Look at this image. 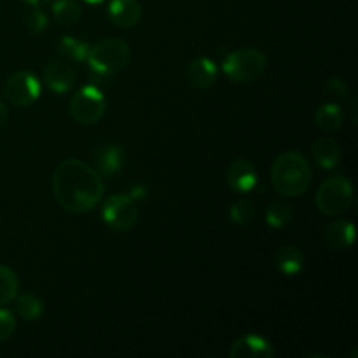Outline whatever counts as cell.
Segmentation results:
<instances>
[{"instance_id":"cell-26","label":"cell","mask_w":358,"mask_h":358,"mask_svg":"<svg viewBox=\"0 0 358 358\" xmlns=\"http://www.w3.org/2000/svg\"><path fill=\"white\" fill-rule=\"evenodd\" d=\"M14 331H16V318L13 311L0 308V343L7 341L14 334Z\"/></svg>"},{"instance_id":"cell-4","label":"cell","mask_w":358,"mask_h":358,"mask_svg":"<svg viewBox=\"0 0 358 358\" xmlns=\"http://www.w3.org/2000/svg\"><path fill=\"white\" fill-rule=\"evenodd\" d=\"M268 58L257 48H241L229 52L222 62V72L233 83H254L264 73Z\"/></svg>"},{"instance_id":"cell-30","label":"cell","mask_w":358,"mask_h":358,"mask_svg":"<svg viewBox=\"0 0 358 358\" xmlns=\"http://www.w3.org/2000/svg\"><path fill=\"white\" fill-rule=\"evenodd\" d=\"M83 2L93 3V6H96V3H101V2H103V0H83Z\"/></svg>"},{"instance_id":"cell-5","label":"cell","mask_w":358,"mask_h":358,"mask_svg":"<svg viewBox=\"0 0 358 358\" xmlns=\"http://www.w3.org/2000/svg\"><path fill=\"white\" fill-rule=\"evenodd\" d=\"M317 208L324 215H343L353 203V185L346 177H331L324 180L315 196Z\"/></svg>"},{"instance_id":"cell-17","label":"cell","mask_w":358,"mask_h":358,"mask_svg":"<svg viewBox=\"0 0 358 358\" xmlns=\"http://www.w3.org/2000/svg\"><path fill=\"white\" fill-rule=\"evenodd\" d=\"M313 159L324 170H334L341 161V147L332 136H320L313 143Z\"/></svg>"},{"instance_id":"cell-27","label":"cell","mask_w":358,"mask_h":358,"mask_svg":"<svg viewBox=\"0 0 358 358\" xmlns=\"http://www.w3.org/2000/svg\"><path fill=\"white\" fill-rule=\"evenodd\" d=\"M325 93H327L329 96L336 98V100H346L350 94L348 84L343 79H339V77H332V79H329L327 84H325Z\"/></svg>"},{"instance_id":"cell-8","label":"cell","mask_w":358,"mask_h":358,"mask_svg":"<svg viewBox=\"0 0 358 358\" xmlns=\"http://www.w3.org/2000/svg\"><path fill=\"white\" fill-rule=\"evenodd\" d=\"M41 80L28 70L13 73L3 84V96L16 107H30L41 96Z\"/></svg>"},{"instance_id":"cell-2","label":"cell","mask_w":358,"mask_h":358,"mask_svg":"<svg viewBox=\"0 0 358 358\" xmlns=\"http://www.w3.org/2000/svg\"><path fill=\"white\" fill-rule=\"evenodd\" d=\"M269 177L276 192L287 198H297L308 191L313 171L303 154L297 150H287L273 161Z\"/></svg>"},{"instance_id":"cell-25","label":"cell","mask_w":358,"mask_h":358,"mask_svg":"<svg viewBox=\"0 0 358 358\" xmlns=\"http://www.w3.org/2000/svg\"><path fill=\"white\" fill-rule=\"evenodd\" d=\"M24 27L30 34H41L48 27V16L42 13L38 7H34L31 10H28L27 16H24Z\"/></svg>"},{"instance_id":"cell-12","label":"cell","mask_w":358,"mask_h":358,"mask_svg":"<svg viewBox=\"0 0 358 358\" xmlns=\"http://www.w3.org/2000/svg\"><path fill=\"white\" fill-rule=\"evenodd\" d=\"M185 79L194 90H208L217 80V65L210 58H196L185 70Z\"/></svg>"},{"instance_id":"cell-20","label":"cell","mask_w":358,"mask_h":358,"mask_svg":"<svg viewBox=\"0 0 358 358\" xmlns=\"http://www.w3.org/2000/svg\"><path fill=\"white\" fill-rule=\"evenodd\" d=\"M294 219V208L285 201H273L266 208V222L273 229H282L289 226Z\"/></svg>"},{"instance_id":"cell-3","label":"cell","mask_w":358,"mask_h":358,"mask_svg":"<svg viewBox=\"0 0 358 358\" xmlns=\"http://www.w3.org/2000/svg\"><path fill=\"white\" fill-rule=\"evenodd\" d=\"M131 59V48L121 38H103L90 45L86 63L98 77H110L128 66Z\"/></svg>"},{"instance_id":"cell-18","label":"cell","mask_w":358,"mask_h":358,"mask_svg":"<svg viewBox=\"0 0 358 358\" xmlns=\"http://www.w3.org/2000/svg\"><path fill=\"white\" fill-rule=\"evenodd\" d=\"M345 122V112L338 103H324L315 112V124L320 131L334 133L341 129Z\"/></svg>"},{"instance_id":"cell-23","label":"cell","mask_w":358,"mask_h":358,"mask_svg":"<svg viewBox=\"0 0 358 358\" xmlns=\"http://www.w3.org/2000/svg\"><path fill=\"white\" fill-rule=\"evenodd\" d=\"M20 290V280L9 266L0 264V306L14 303Z\"/></svg>"},{"instance_id":"cell-11","label":"cell","mask_w":358,"mask_h":358,"mask_svg":"<svg viewBox=\"0 0 358 358\" xmlns=\"http://www.w3.org/2000/svg\"><path fill=\"white\" fill-rule=\"evenodd\" d=\"M76 70L66 65L62 59H52L44 69V83L45 86L56 94L69 93L76 86Z\"/></svg>"},{"instance_id":"cell-29","label":"cell","mask_w":358,"mask_h":358,"mask_svg":"<svg viewBox=\"0 0 358 358\" xmlns=\"http://www.w3.org/2000/svg\"><path fill=\"white\" fill-rule=\"evenodd\" d=\"M24 2L30 3V6H34V7H42V6H45V3L52 2V0H24Z\"/></svg>"},{"instance_id":"cell-24","label":"cell","mask_w":358,"mask_h":358,"mask_svg":"<svg viewBox=\"0 0 358 358\" xmlns=\"http://www.w3.org/2000/svg\"><path fill=\"white\" fill-rule=\"evenodd\" d=\"M254 215L255 206L254 201H250V199H240L229 208V219L236 226H247V224L252 222Z\"/></svg>"},{"instance_id":"cell-6","label":"cell","mask_w":358,"mask_h":358,"mask_svg":"<svg viewBox=\"0 0 358 358\" xmlns=\"http://www.w3.org/2000/svg\"><path fill=\"white\" fill-rule=\"evenodd\" d=\"M107 112L103 93L93 84L80 87L70 100V115L79 124H96Z\"/></svg>"},{"instance_id":"cell-22","label":"cell","mask_w":358,"mask_h":358,"mask_svg":"<svg viewBox=\"0 0 358 358\" xmlns=\"http://www.w3.org/2000/svg\"><path fill=\"white\" fill-rule=\"evenodd\" d=\"M14 303H16V313L27 322L38 320L42 313H44V303L37 296H34V294L16 296Z\"/></svg>"},{"instance_id":"cell-7","label":"cell","mask_w":358,"mask_h":358,"mask_svg":"<svg viewBox=\"0 0 358 358\" xmlns=\"http://www.w3.org/2000/svg\"><path fill=\"white\" fill-rule=\"evenodd\" d=\"M101 217L110 229L117 231V233H126L138 222L136 201L128 194L108 196L101 208Z\"/></svg>"},{"instance_id":"cell-21","label":"cell","mask_w":358,"mask_h":358,"mask_svg":"<svg viewBox=\"0 0 358 358\" xmlns=\"http://www.w3.org/2000/svg\"><path fill=\"white\" fill-rule=\"evenodd\" d=\"M51 10L58 24H73L83 17V10L76 0H55Z\"/></svg>"},{"instance_id":"cell-14","label":"cell","mask_w":358,"mask_h":358,"mask_svg":"<svg viewBox=\"0 0 358 358\" xmlns=\"http://www.w3.org/2000/svg\"><path fill=\"white\" fill-rule=\"evenodd\" d=\"M355 226L348 220H334L324 229V243L332 250H346L355 243Z\"/></svg>"},{"instance_id":"cell-13","label":"cell","mask_w":358,"mask_h":358,"mask_svg":"<svg viewBox=\"0 0 358 358\" xmlns=\"http://www.w3.org/2000/svg\"><path fill=\"white\" fill-rule=\"evenodd\" d=\"M107 13L114 24L121 28H131L142 17V6L138 0H110Z\"/></svg>"},{"instance_id":"cell-28","label":"cell","mask_w":358,"mask_h":358,"mask_svg":"<svg viewBox=\"0 0 358 358\" xmlns=\"http://www.w3.org/2000/svg\"><path fill=\"white\" fill-rule=\"evenodd\" d=\"M7 115H9V110H7V107H6V103H3V101H0V126L6 124Z\"/></svg>"},{"instance_id":"cell-16","label":"cell","mask_w":358,"mask_h":358,"mask_svg":"<svg viewBox=\"0 0 358 358\" xmlns=\"http://www.w3.org/2000/svg\"><path fill=\"white\" fill-rule=\"evenodd\" d=\"M94 166L100 175L112 177L117 173L124 163V154L117 145H101L94 150Z\"/></svg>"},{"instance_id":"cell-10","label":"cell","mask_w":358,"mask_h":358,"mask_svg":"<svg viewBox=\"0 0 358 358\" xmlns=\"http://www.w3.org/2000/svg\"><path fill=\"white\" fill-rule=\"evenodd\" d=\"M226 182L233 191L236 192H250L257 185L259 177L254 164L245 157H238L229 164L226 171Z\"/></svg>"},{"instance_id":"cell-19","label":"cell","mask_w":358,"mask_h":358,"mask_svg":"<svg viewBox=\"0 0 358 358\" xmlns=\"http://www.w3.org/2000/svg\"><path fill=\"white\" fill-rule=\"evenodd\" d=\"M58 52L66 58L69 62H86L87 55H90V45L84 41L72 37V35H65L59 38L58 42Z\"/></svg>"},{"instance_id":"cell-15","label":"cell","mask_w":358,"mask_h":358,"mask_svg":"<svg viewBox=\"0 0 358 358\" xmlns=\"http://www.w3.org/2000/svg\"><path fill=\"white\" fill-rule=\"evenodd\" d=\"M275 268L287 276H296L304 268V254L296 245H283L275 252Z\"/></svg>"},{"instance_id":"cell-9","label":"cell","mask_w":358,"mask_h":358,"mask_svg":"<svg viewBox=\"0 0 358 358\" xmlns=\"http://www.w3.org/2000/svg\"><path fill=\"white\" fill-rule=\"evenodd\" d=\"M231 358H271L275 357V348L264 336L248 334L241 336L231 345L229 348Z\"/></svg>"},{"instance_id":"cell-1","label":"cell","mask_w":358,"mask_h":358,"mask_svg":"<svg viewBox=\"0 0 358 358\" xmlns=\"http://www.w3.org/2000/svg\"><path fill=\"white\" fill-rule=\"evenodd\" d=\"M52 192L63 210L87 213L100 205L105 194L101 175L80 159L62 161L52 173Z\"/></svg>"}]
</instances>
